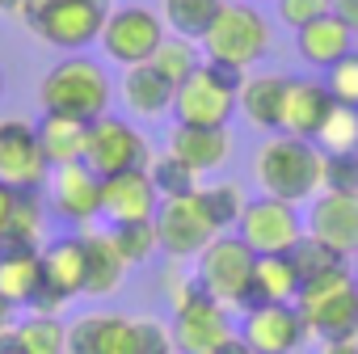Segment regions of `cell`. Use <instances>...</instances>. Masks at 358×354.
Returning a JSON list of instances; mask_svg holds the SVG:
<instances>
[{"mask_svg":"<svg viewBox=\"0 0 358 354\" xmlns=\"http://www.w3.org/2000/svg\"><path fill=\"white\" fill-rule=\"evenodd\" d=\"M160 76H169V85L177 89L186 76H194L199 72V64H203V55H199V47H194V38H182V34H164V43L156 47V55L148 59Z\"/></svg>","mask_w":358,"mask_h":354,"instance_id":"30","label":"cell"},{"mask_svg":"<svg viewBox=\"0 0 358 354\" xmlns=\"http://www.w3.org/2000/svg\"><path fill=\"white\" fill-rule=\"evenodd\" d=\"M110 241H114V249L122 253L127 266H143V262H152V253L160 249V241H156V224H152V220L110 224Z\"/></svg>","mask_w":358,"mask_h":354,"instance_id":"35","label":"cell"},{"mask_svg":"<svg viewBox=\"0 0 358 354\" xmlns=\"http://www.w3.org/2000/svg\"><path fill=\"white\" fill-rule=\"evenodd\" d=\"M110 97H114V85H110L106 68L85 51H72L59 64H51L43 85H38L43 114L72 118V122H85V127L97 122L101 114H110Z\"/></svg>","mask_w":358,"mask_h":354,"instance_id":"2","label":"cell"},{"mask_svg":"<svg viewBox=\"0 0 358 354\" xmlns=\"http://www.w3.org/2000/svg\"><path fill=\"white\" fill-rule=\"evenodd\" d=\"M148 177L160 199H182V194H194L199 190V173L190 164H182L173 152H160L148 160Z\"/></svg>","mask_w":358,"mask_h":354,"instance_id":"33","label":"cell"},{"mask_svg":"<svg viewBox=\"0 0 358 354\" xmlns=\"http://www.w3.org/2000/svg\"><path fill=\"white\" fill-rule=\"evenodd\" d=\"M228 0H160V17L173 34L203 43V34L211 30V22L220 17V9Z\"/></svg>","mask_w":358,"mask_h":354,"instance_id":"29","label":"cell"},{"mask_svg":"<svg viewBox=\"0 0 358 354\" xmlns=\"http://www.w3.org/2000/svg\"><path fill=\"white\" fill-rule=\"evenodd\" d=\"M152 224H156L160 249H164L173 262H190V257H199V253L220 236L215 224L207 220L203 203H199V190H194V194H182V199H160Z\"/></svg>","mask_w":358,"mask_h":354,"instance_id":"11","label":"cell"},{"mask_svg":"<svg viewBox=\"0 0 358 354\" xmlns=\"http://www.w3.org/2000/svg\"><path fill=\"white\" fill-rule=\"evenodd\" d=\"M0 97H5V68H0Z\"/></svg>","mask_w":358,"mask_h":354,"instance_id":"49","label":"cell"},{"mask_svg":"<svg viewBox=\"0 0 358 354\" xmlns=\"http://www.w3.org/2000/svg\"><path fill=\"white\" fill-rule=\"evenodd\" d=\"M295 51H299L303 64L329 72L341 55L354 51V30L345 22H337L333 13H324V17H316V22H308V26L295 30Z\"/></svg>","mask_w":358,"mask_h":354,"instance_id":"24","label":"cell"},{"mask_svg":"<svg viewBox=\"0 0 358 354\" xmlns=\"http://www.w3.org/2000/svg\"><path fill=\"white\" fill-rule=\"evenodd\" d=\"M80 241H85V295H93V299L114 295L131 266L114 249L110 232H80Z\"/></svg>","mask_w":358,"mask_h":354,"instance_id":"25","label":"cell"},{"mask_svg":"<svg viewBox=\"0 0 358 354\" xmlns=\"http://www.w3.org/2000/svg\"><path fill=\"white\" fill-rule=\"evenodd\" d=\"M13 203H17V190L0 182V236L9 232V220H13Z\"/></svg>","mask_w":358,"mask_h":354,"instance_id":"42","label":"cell"},{"mask_svg":"<svg viewBox=\"0 0 358 354\" xmlns=\"http://www.w3.org/2000/svg\"><path fill=\"white\" fill-rule=\"evenodd\" d=\"M211 354H253V350H249V341H245L241 333H232V337H228L224 346H215Z\"/></svg>","mask_w":358,"mask_h":354,"instance_id":"44","label":"cell"},{"mask_svg":"<svg viewBox=\"0 0 358 354\" xmlns=\"http://www.w3.org/2000/svg\"><path fill=\"white\" fill-rule=\"evenodd\" d=\"M324 85H329V93H333V101H337V106L358 110V51L341 55V59L324 72Z\"/></svg>","mask_w":358,"mask_h":354,"instance_id":"39","label":"cell"},{"mask_svg":"<svg viewBox=\"0 0 358 354\" xmlns=\"http://www.w3.org/2000/svg\"><path fill=\"white\" fill-rule=\"evenodd\" d=\"M337 22H345L354 34H358V0H333V9H329Z\"/></svg>","mask_w":358,"mask_h":354,"instance_id":"43","label":"cell"},{"mask_svg":"<svg viewBox=\"0 0 358 354\" xmlns=\"http://www.w3.org/2000/svg\"><path fill=\"white\" fill-rule=\"evenodd\" d=\"M203 51L215 64H232V68L249 72L270 51V22H266V13L253 9L249 0H228V5L220 9V17L211 22V30L203 34Z\"/></svg>","mask_w":358,"mask_h":354,"instance_id":"7","label":"cell"},{"mask_svg":"<svg viewBox=\"0 0 358 354\" xmlns=\"http://www.w3.org/2000/svg\"><path fill=\"white\" fill-rule=\"evenodd\" d=\"M320 354H358V337H350V341H324Z\"/></svg>","mask_w":358,"mask_h":354,"instance_id":"47","label":"cell"},{"mask_svg":"<svg viewBox=\"0 0 358 354\" xmlns=\"http://www.w3.org/2000/svg\"><path fill=\"white\" fill-rule=\"evenodd\" d=\"M131 316L118 312H85L68 325V354H127Z\"/></svg>","mask_w":358,"mask_h":354,"instance_id":"21","label":"cell"},{"mask_svg":"<svg viewBox=\"0 0 358 354\" xmlns=\"http://www.w3.org/2000/svg\"><path fill=\"white\" fill-rule=\"evenodd\" d=\"M51 211L64 220V224H93L101 215V177L80 160V164H64L51 173Z\"/></svg>","mask_w":358,"mask_h":354,"instance_id":"16","label":"cell"},{"mask_svg":"<svg viewBox=\"0 0 358 354\" xmlns=\"http://www.w3.org/2000/svg\"><path fill=\"white\" fill-rule=\"evenodd\" d=\"M249 5H257V0H249Z\"/></svg>","mask_w":358,"mask_h":354,"instance_id":"50","label":"cell"},{"mask_svg":"<svg viewBox=\"0 0 358 354\" xmlns=\"http://www.w3.org/2000/svg\"><path fill=\"white\" fill-rule=\"evenodd\" d=\"M236 236L257 257H266V253H291L299 245V236H303V215H299L295 203L262 194V199L245 203V211L236 220Z\"/></svg>","mask_w":358,"mask_h":354,"instance_id":"12","label":"cell"},{"mask_svg":"<svg viewBox=\"0 0 358 354\" xmlns=\"http://www.w3.org/2000/svg\"><path fill=\"white\" fill-rule=\"evenodd\" d=\"M241 337L249 341L253 354H291L308 341V325L295 304H249Z\"/></svg>","mask_w":358,"mask_h":354,"instance_id":"15","label":"cell"},{"mask_svg":"<svg viewBox=\"0 0 358 354\" xmlns=\"http://www.w3.org/2000/svg\"><path fill=\"white\" fill-rule=\"evenodd\" d=\"M291 262H295V270H299V287L303 283H312V278H320V274H333V270H341V266H350V257H341L337 249H329L324 241H316V236H299V245L291 249Z\"/></svg>","mask_w":358,"mask_h":354,"instance_id":"36","label":"cell"},{"mask_svg":"<svg viewBox=\"0 0 358 354\" xmlns=\"http://www.w3.org/2000/svg\"><path fill=\"white\" fill-rule=\"evenodd\" d=\"M76 295H85V241H80V232L59 236L43 249V283H38L30 312L59 316Z\"/></svg>","mask_w":358,"mask_h":354,"instance_id":"13","label":"cell"},{"mask_svg":"<svg viewBox=\"0 0 358 354\" xmlns=\"http://www.w3.org/2000/svg\"><path fill=\"white\" fill-rule=\"evenodd\" d=\"M148 160H152L148 135L135 131L127 118L101 114L97 122H89V135H85V164H89L97 177H114V173L148 169Z\"/></svg>","mask_w":358,"mask_h":354,"instance_id":"10","label":"cell"},{"mask_svg":"<svg viewBox=\"0 0 358 354\" xmlns=\"http://www.w3.org/2000/svg\"><path fill=\"white\" fill-rule=\"evenodd\" d=\"M51 173L55 169L43 156L38 127L26 118H0V182L13 190H43Z\"/></svg>","mask_w":358,"mask_h":354,"instance_id":"14","label":"cell"},{"mask_svg":"<svg viewBox=\"0 0 358 354\" xmlns=\"http://www.w3.org/2000/svg\"><path fill=\"white\" fill-rule=\"evenodd\" d=\"M312 143H316L320 152H354V148H358V110L333 106Z\"/></svg>","mask_w":358,"mask_h":354,"instance_id":"37","label":"cell"},{"mask_svg":"<svg viewBox=\"0 0 358 354\" xmlns=\"http://www.w3.org/2000/svg\"><path fill=\"white\" fill-rule=\"evenodd\" d=\"M43 220H47L43 190H17L13 220H9V232L0 236V245H38V236H43Z\"/></svg>","mask_w":358,"mask_h":354,"instance_id":"32","label":"cell"},{"mask_svg":"<svg viewBox=\"0 0 358 354\" xmlns=\"http://www.w3.org/2000/svg\"><path fill=\"white\" fill-rule=\"evenodd\" d=\"M164 291L173 299V346L182 354H211L215 346H224L236 329L232 316L220 299H211L199 278H186L182 270H164Z\"/></svg>","mask_w":358,"mask_h":354,"instance_id":"3","label":"cell"},{"mask_svg":"<svg viewBox=\"0 0 358 354\" xmlns=\"http://www.w3.org/2000/svg\"><path fill=\"white\" fill-rule=\"evenodd\" d=\"M85 135H89V127L72 122V118L43 114V122H38V143H43V156L51 160V169L80 164L85 160Z\"/></svg>","mask_w":358,"mask_h":354,"instance_id":"28","label":"cell"},{"mask_svg":"<svg viewBox=\"0 0 358 354\" xmlns=\"http://www.w3.org/2000/svg\"><path fill=\"white\" fill-rule=\"evenodd\" d=\"M13 312H17V308H13L5 295H0V333H9V329L17 325V316H13Z\"/></svg>","mask_w":358,"mask_h":354,"instance_id":"46","label":"cell"},{"mask_svg":"<svg viewBox=\"0 0 358 354\" xmlns=\"http://www.w3.org/2000/svg\"><path fill=\"white\" fill-rule=\"evenodd\" d=\"M253 177L262 194L282 199V203H312L324 190V152L312 139L274 131L253 156Z\"/></svg>","mask_w":358,"mask_h":354,"instance_id":"1","label":"cell"},{"mask_svg":"<svg viewBox=\"0 0 358 354\" xmlns=\"http://www.w3.org/2000/svg\"><path fill=\"white\" fill-rule=\"evenodd\" d=\"M110 9H114L110 0H26L22 22L30 26L34 38L72 55V51H85L101 38Z\"/></svg>","mask_w":358,"mask_h":354,"instance_id":"5","label":"cell"},{"mask_svg":"<svg viewBox=\"0 0 358 354\" xmlns=\"http://www.w3.org/2000/svg\"><path fill=\"white\" fill-rule=\"evenodd\" d=\"M43 283V249L38 245H0V295L13 308H30Z\"/></svg>","mask_w":358,"mask_h":354,"instance_id":"23","label":"cell"},{"mask_svg":"<svg viewBox=\"0 0 358 354\" xmlns=\"http://www.w3.org/2000/svg\"><path fill=\"white\" fill-rule=\"evenodd\" d=\"M169 152L203 177V173H215V169L228 164L232 135H228V127H190V122H177L173 135H169Z\"/></svg>","mask_w":358,"mask_h":354,"instance_id":"19","label":"cell"},{"mask_svg":"<svg viewBox=\"0 0 358 354\" xmlns=\"http://www.w3.org/2000/svg\"><path fill=\"white\" fill-rule=\"evenodd\" d=\"M333 93L324 80H287V101H282V131L299 135V139H316L320 122L333 110Z\"/></svg>","mask_w":358,"mask_h":354,"instance_id":"20","label":"cell"},{"mask_svg":"<svg viewBox=\"0 0 358 354\" xmlns=\"http://www.w3.org/2000/svg\"><path fill=\"white\" fill-rule=\"evenodd\" d=\"M308 236L324 241L341 257H358V194L320 190L308 211Z\"/></svg>","mask_w":358,"mask_h":354,"instance_id":"17","label":"cell"},{"mask_svg":"<svg viewBox=\"0 0 358 354\" xmlns=\"http://www.w3.org/2000/svg\"><path fill=\"white\" fill-rule=\"evenodd\" d=\"M0 354H26V346H22V337H17V329L0 333Z\"/></svg>","mask_w":358,"mask_h":354,"instance_id":"45","label":"cell"},{"mask_svg":"<svg viewBox=\"0 0 358 354\" xmlns=\"http://www.w3.org/2000/svg\"><path fill=\"white\" fill-rule=\"evenodd\" d=\"M249 72L232 68V64H215L203 59L194 76H186L173 93V114L177 122L190 127H228V118L236 114V93L245 85Z\"/></svg>","mask_w":358,"mask_h":354,"instance_id":"6","label":"cell"},{"mask_svg":"<svg viewBox=\"0 0 358 354\" xmlns=\"http://www.w3.org/2000/svg\"><path fill=\"white\" fill-rule=\"evenodd\" d=\"M295 308L308 325V337H316L320 346L358 337V278L350 274V266L303 283Z\"/></svg>","mask_w":358,"mask_h":354,"instance_id":"4","label":"cell"},{"mask_svg":"<svg viewBox=\"0 0 358 354\" xmlns=\"http://www.w3.org/2000/svg\"><path fill=\"white\" fill-rule=\"evenodd\" d=\"M299 299V270L291 253H266L253 266V295L249 304H295Z\"/></svg>","mask_w":358,"mask_h":354,"instance_id":"27","label":"cell"},{"mask_svg":"<svg viewBox=\"0 0 358 354\" xmlns=\"http://www.w3.org/2000/svg\"><path fill=\"white\" fill-rule=\"evenodd\" d=\"M287 80H291V76H282V72H262V76H245V85H241V93H236L241 114H245L257 131H266V135L282 131Z\"/></svg>","mask_w":358,"mask_h":354,"instance_id":"22","label":"cell"},{"mask_svg":"<svg viewBox=\"0 0 358 354\" xmlns=\"http://www.w3.org/2000/svg\"><path fill=\"white\" fill-rule=\"evenodd\" d=\"M127 354H177L173 333L152 320V316H131V337H127Z\"/></svg>","mask_w":358,"mask_h":354,"instance_id":"38","label":"cell"},{"mask_svg":"<svg viewBox=\"0 0 358 354\" xmlns=\"http://www.w3.org/2000/svg\"><path fill=\"white\" fill-rule=\"evenodd\" d=\"M13 329H17L26 354H68V325H64L59 316L30 312V316H22Z\"/></svg>","mask_w":358,"mask_h":354,"instance_id":"31","label":"cell"},{"mask_svg":"<svg viewBox=\"0 0 358 354\" xmlns=\"http://www.w3.org/2000/svg\"><path fill=\"white\" fill-rule=\"evenodd\" d=\"M164 34H169V26H164V17L156 9H148V5H118V9H110L97 43L106 51V59H114L118 68H135V64H148L156 55Z\"/></svg>","mask_w":358,"mask_h":354,"instance_id":"9","label":"cell"},{"mask_svg":"<svg viewBox=\"0 0 358 354\" xmlns=\"http://www.w3.org/2000/svg\"><path fill=\"white\" fill-rule=\"evenodd\" d=\"M253 266L257 253L236 236V232H220L199 257H194V278L199 287L220 299L224 308H249L253 295Z\"/></svg>","mask_w":358,"mask_h":354,"instance_id":"8","label":"cell"},{"mask_svg":"<svg viewBox=\"0 0 358 354\" xmlns=\"http://www.w3.org/2000/svg\"><path fill=\"white\" fill-rule=\"evenodd\" d=\"M0 13H9V17H22V13H26V0H0Z\"/></svg>","mask_w":358,"mask_h":354,"instance_id":"48","label":"cell"},{"mask_svg":"<svg viewBox=\"0 0 358 354\" xmlns=\"http://www.w3.org/2000/svg\"><path fill=\"white\" fill-rule=\"evenodd\" d=\"M324 190L358 194V148L354 152H324Z\"/></svg>","mask_w":358,"mask_h":354,"instance_id":"40","label":"cell"},{"mask_svg":"<svg viewBox=\"0 0 358 354\" xmlns=\"http://www.w3.org/2000/svg\"><path fill=\"white\" fill-rule=\"evenodd\" d=\"M160 207V194L152 186L148 169H131V173H114L101 177V215L110 224H131V220H152Z\"/></svg>","mask_w":358,"mask_h":354,"instance_id":"18","label":"cell"},{"mask_svg":"<svg viewBox=\"0 0 358 354\" xmlns=\"http://www.w3.org/2000/svg\"><path fill=\"white\" fill-rule=\"evenodd\" d=\"M274 9H278V22L282 26L299 30V26L316 22V17H324L333 9V0H274Z\"/></svg>","mask_w":358,"mask_h":354,"instance_id":"41","label":"cell"},{"mask_svg":"<svg viewBox=\"0 0 358 354\" xmlns=\"http://www.w3.org/2000/svg\"><path fill=\"white\" fill-rule=\"evenodd\" d=\"M199 203H203L207 220L215 224V232H228V228H236L249 199L236 182H215V186H199Z\"/></svg>","mask_w":358,"mask_h":354,"instance_id":"34","label":"cell"},{"mask_svg":"<svg viewBox=\"0 0 358 354\" xmlns=\"http://www.w3.org/2000/svg\"><path fill=\"white\" fill-rule=\"evenodd\" d=\"M118 93L127 101L131 114L139 118H160L164 110H173V85L169 76H160L152 64H135V68H122V80H118Z\"/></svg>","mask_w":358,"mask_h":354,"instance_id":"26","label":"cell"}]
</instances>
